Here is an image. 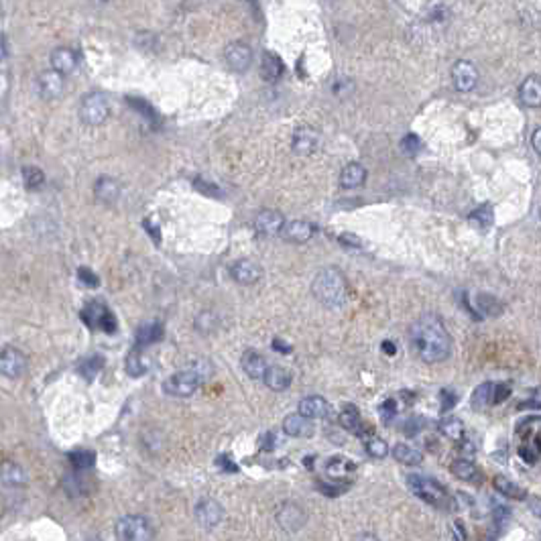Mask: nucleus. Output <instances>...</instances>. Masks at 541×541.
Listing matches in <instances>:
<instances>
[{"instance_id": "f257e3e1", "label": "nucleus", "mask_w": 541, "mask_h": 541, "mask_svg": "<svg viewBox=\"0 0 541 541\" xmlns=\"http://www.w3.org/2000/svg\"><path fill=\"white\" fill-rule=\"evenodd\" d=\"M409 340L415 354L430 364L446 361L452 350V338L435 314H424L419 320H415L409 332Z\"/></svg>"}, {"instance_id": "f03ea898", "label": "nucleus", "mask_w": 541, "mask_h": 541, "mask_svg": "<svg viewBox=\"0 0 541 541\" xmlns=\"http://www.w3.org/2000/svg\"><path fill=\"white\" fill-rule=\"evenodd\" d=\"M312 291L316 295V299L320 303H324L325 307H340L346 303L348 299V287H346V279L344 275L334 269V267H328V269H322L314 283H312Z\"/></svg>"}, {"instance_id": "7ed1b4c3", "label": "nucleus", "mask_w": 541, "mask_h": 541, "mask_svg": "<svg viewBox=\"0 0 541 541\" xmlns=\"http://www.w3.org/2000/svg\"><path fill=\"white\" fill-rule=\"evenodd\" d=\"M407 486L409 491L419 497L421 501H426L428 505L437 506V509H444V506L450 505V495L446 491L444 484H439L437 480H433L430 476H424V474H409L407 476Z\"/></svg>"}, {"instance_id": "20e7f679", "label": "nucleus", "mask_w": 541, "mask_h": 541, "mask_svg": "<svg viewBox=\"0 0 541 541\" xmlns=\"http://www.w3.org/2000/svg\"><path fill=\"white\" fill-rule=\"evenodd\" d=\"M118 541H155V529L143 515H124L116 523Z\"/></svg>"}, {"instance_id": "39448f33", "label": "nucleus", "mask_w": 541, "mask_h": 541, "mask_svg": "<svg viewBox=\"0 0 541 541\" xmlns=\"http://www.w3.org/2000/svg\"><path fill=\"white\" fill-rule=\"evenodd\" d=\"M200 387V374L196 370H181L163 383V391L171 397H191Z\"/></svg>"}, {"instance_id": "423d86ee", "label": "nucleus", "mask_w": 541, "mask_h": 541, "mask_svg": "<svg viewBox=\"0 0 541 541\" xmlns=\"http://www.w3.org/2000/svg\"><path fill=\"white\" fill-rule=\"evenodd\" d=\"M110 114V104L106 100L104 94H88L84 100H82V106H79V116L86 124L90 126H98L102 124Z\"/></svg>"}, {"instance_id": "0eeeda50", "label": "nucleus", "mask_w": 541, "mask_h": 541, "mask_svg": "<svg viewBox=\"0 0 541 541\" xmlns=\"http://www.w3.org/2000/svg\"><path fill=\"white\" fill-rule=\"evenodd\" d=\"M82 320L94 330H102L106 334L116 332V318L104 303H98V301L88 303L82 312Z\"/></svg>"}, {"instance_id": "6e6552de", "label": "nucleus", "mask_w": 541, "mask_h": 541, "mask_svg": "<svg viewBox=\"0 0 541 541\" xmlns=\"http://www.w3.org/2000/svg\"><path fill=\"white\" fill-rule=\"evenodd\" d=\"M29 361L25 352H21L15 346H6L0 350V374L6 379H21L27 372Z\"/></svg>"}, {"instance_id": "1a4fd4ad", "label": "nucleus", "mask_w": 541, "mask_h": 541, "mask_svg": "<svg viewBox=\"0 0 541 541\" xmlns=\"http://www.w3.org/2000/svg\"><path fill=\"white\" fill-rule=\"evenodd\" d=\"M224 59L234 72H247L253 61V49L243 41H234L224 49Z\"/></svg>"}, {"instance_id": "9d476101", "label": "nucleus", "mask_w": 541, "mask_h": 541, "mask_svg": "<svg viewBox=\"0 0 541 541\" xmlns=\"http://www.w3.org/2000/svg\"><path fill=\"white\" fill-rule=\"evenodd\" d=\"M196 519L202 527L212 529L222 523L224 519V509L214 499H204L196 505Z\"/></svg>"}, {"instance_id": "9b49d317", "label": "nucleus", "mask_w": 541, "mask_h": 541, "mask_svg": "<svg viewBox=\"0 0 541 541\" xmlns=\"http://www.w3.org/2000/svg\"><path fill=\"white\" fill-rule=\"evenodd\" d=\"M452 82H454L456 90L470 92V90H474L476 84H478V70L474 68V64L460 59V61H456L454 68H452Z\"/></svg>"}, {"instance_id": "f8f14e48", "label": "nucleus", "mask_w": 541, "mask_h": 541, "mask_svg": "<svg viewBox=\"0 0 541 541\" xmlns=\"http://www.w3.org/2000/svg\"><path fill=\"white\" fill-rule=\"evenodd\" d=\"M285 226V218L277 210H263L254 218V228L263 236H277Z\"/></svg>"}, {"instance_id": "ddd939ff", "label": "nucleus", "mask_w": 541, "mask_h": 541, "mask_svg": "<svg viewBox=\"0 0 541 541\" xmlns=\"http://www.w3.org/2000/svg\"><path fill=\"white\" fill-rule=\"evenodd\" d=\"M299 413L307 419H330L332 417V405L320 395H312L299 401Z\"/></svg>"}, {"instance_id": "4468645a", "label": "nucleus", "mask_w": 541, "mask_h": 541, "mask_svg": "<svg viewBox=\"0 0 541 541\" xmlns=\"http://www.w3.org/2000/svg\"><path fill=\"white\" fill-rule=\"evenodd\" d=\"M230 275H232V279H234L236 283H240V285H253V283H256V281L260 279L263 271H260V267H258L254 260H251V258H240V260H236V263L232 265Z\"/></svg>"}, {"instance_id": "2eb2a0df", "label": "nucleus", "mask_w": 541, "mask_h": 541, "mask_svg": "<svg viewBox=\"0 0 541 541\" xmlns=\"http://www.w3.org/2000/svg\"><path fill=\"white\" fill-rule=\"evenodd\" d=\"M291 146H293L295 155H301V157L312 155L320 146V135L314 129H310V126H301V129L295 131Z\"/></svg>"}, {"instance_id": "dca6fc26", "label": "nucleus", "mask_w": 541, "mask_h": 541, "mask_svg": "<svg viewBox=\"0 0 541 541\" xmlns=\"http://www.w3.org/2000/svg\"><path fill=\"white\" fill-rule=\"evenodd\" d=\"M305 511L295 503H285L277 513V521L287 531H299L305 525Z\"/></svg>"}, {"instance_id": "f3484780", "label": "nucleus", "mask_w": 541, "mask_h": 541, "mask_svg": "<svg viewBox=\"0 0 541 541\" xmlns=\"http://www.w3.org/2000/svg\"><path fill=\"white\" fill-rule=\"evenodd\" d=\"M66 88L64 75L55 70H47L39 75V92L43 98H59Z\"/></svg>"}, {"instance_id": "a211bd4d", "label": "nucleus", "mask_w": 541, "mask_h": 541, "mask_svg": "<svg viewBox=\"0 0 541 541\" xmlns=\"http://www.w3.org/2000/svg\"><path fill=\"white\" fill-rule=\"evenodd\" d=\"M0 480L6 484V486H12V488H19V486H25L29 476H27V470L23 468L19 462L15 460H4L0 464Z\"/></svg>"}, {"instance_id": "6ab92c4d", "label": "nucleus", "mask_w": 541, "mask_h": 541, "mask_svg": "<svg viewBox=\"0 0 541 541\" xmlns=\"http://www.w3.org/2000/svg\"><path fill=\"white\" fill-rule=\"evenodd\" d=\"M283 432L291 437H310V435H314L316 428H314L312 419L303 417L301 413H291L283 419Z\"/></svg>"}, {"instance_id": "aec40b11", "label": "nucleus", "mask_w": 541, "mask_h": 541, "mask_svg": "<svg viewBox=\"0 0 541 541\" xmlns=\"http://www.w3.org/2000/svg\"><path fill=\"white\" fill-rule=\"evenodd\" d=\"M316 232V226L307 220H293L283 226L281 234L291 243H307Z\"/></svg>"}, {"instance_id": "412c9836", "label": "nucleus", "mask_w": 541, "mask_h": 541, "mask_svg": "<svg viewBox=\"0 0 541 541\" xmlns=\"http://www.w3.org/2000/svg\"><path fill=\"white\" fill-rule=\"evenodd\" d=\"M51 68L61 75H68L77 68V55L70 47H57L51 53Z\"/></svg>"}, {"instance_id": "4be33fe9", "label": "nucleus", "mask_w": 541, "mask_h": 541, "mask_svg": "<svg viewBox=\"0 0 541 541\" xmlns=\"http://www.w3.org/2000/svg\"><path fill=\"white\" fill-rule=\"evenodd\" d=\"M521 102L529 108H540L541 106V82L540 75H529L521 88H519Z\"/></svg>"}, {"instance_id": "5701e85b", "label": "nucleus", "mask_w": 541, "mask_h": 541, "mask_svg": "<svg viewBox=\"0 0 541 541\" xmlns=\"http://www.w3.org/2000/svg\"><path fill=\"white\" fill-rule=\"evenodd\" d=\"M285 72L283 61L277 53L273 51H265L263 53V64H260V75L265 82H277Z\"/></svg>"}, {"instance_id": "b1692460", "label": "nucleus", "mask_w": 541, "mask_h": 541, "mask_svg": "<svg viewBox=\"0 0 541 541\" xmlns=\"http://www.w3.org/2000/svg\"><path fill=\"white\" fill-rule=\"evenodd\" d=\"M263 381L273 391H285L291 385V374L283 366H267V370L263 374Z\"/></svg>"}, {"instance_id": "393cba45", "label": "nucleus", "mask_w": 541, "mask_h": 541, "mask_svg": "<svg viewBox=\"0 0 541 541\" xmlns=\"http://www.w3.org/2000/svg\"><path fill=\"white\" fill-rule=\"evenodd\" d=\"M240 364H243V370L251 377V379H263L265 370H267V361L263 354H258L256 350H247L240 359Z\"/></svg>"}, {"instance_id": "a878e982", "label": "nucleus", "mask_w": 541, "mask_h": 541, "mask_svg": "<svg viewBox=\"0 0 541 541\" xmlns=\"http://www.w3.org/2000/svg\"><path fill=\"white\" fill-rule=\"evenodd\" d=\"M366 181V169L361 163H348L340 173V185L344 189H357Z\"/></svg>"}, {"instance_id": "bb28decb", "label": "nucleus", "mask_w": 541, "mask_h": 541, "mask_svg": "<svg viewBox=\"0 0 541 541\" xmlns=\"http://www.w3.org/2000/svg\"><path fill=\"white\" fill-rule=\"evenodd\" d=\"M163 325L159 322H149V324H143L139 330H137V336H135V342L139 348L143 346H151L159 340H163Z\"/></svg>"}, {"instance_id": "cd10ccee", "label": "nucleus", "mask_w": 541, "mask_h": 541, "mask_svg": "<svg viewBox=\"0 0 541 541\" xmlns=\"http://www.w3.org/2000/svg\"><path fill=\"white\" fill-rule=\"evenodd\" d=\"M94 193H96V198L100 200V202H104V204H112V202H116L118 200V196H120V185H118V181L112 180V178H100V180L96 181V185H94Z\"/></svg>"}, {"instance_id": "c85d7f7f", "label": "nucleus", "mask_w": 541, "mask_h": 541, "mask_svg": "<svg viewBox=\"0 0 541 541\" xmlns=\"http://www.w3.org/2000/svg\"><path fill=\"white\" fill-rule=\"evenodd\" d=\"M338 421H340V426H342L346 432L354 433V435H364V424H362L361 413H359V409H357L354 405L346 407V409L340 413Z\"/></svg>"}, {"instance_id": "c756f323", "label": "nucleus", "mask_w": 541, "mask_h": 541, "mask_svg": "<svg viewBox=\"0 0 541 541\" xmlns=\"http://www.w3.org/2000/svg\"><path fill=\"white\" fill-rule=\"evenodd\" d=\"M470 405L474 409H484V407L495 405V385L482 383L480 387H476L474 393H472V399H470Z\"/></svg>"}, {"instance_id": "7c9ffc66", "label": "nucleus", "mask_w": 541, "mask_h": 541, "mask_svg": "<svg viewBox=\"0 0 541 541\" xmlns=\"http://www.w3.org/2000/svg\"><path fill=\"white\" fill-rule=\"evenodd\" d=\"M393 456H395V460H399L401 464H409V466L421 464V460H424V454H421L417 448H411V446H407V444H397L395 450H393Z\"/></svg>"}, {"instance_id": "2f4dec72", "label": "nucleus", "mask_w": 541, "mask_h": 541, "mask_svg": "<svg viewBox=\"0 0 541 541\" xmlns=\"http://www.w3.org/2000/svg\"><path fill=\"white\" fill-rule=\"evenodd\" d=\"M495 488H497L499 493H503L509 499H515V501H523V499L527 497V493H525L519 484L511 482L505 476H495Z\"/></svg>"}, {"instance_id": "473e14b6", "label": "nucleus", "mask_w": 541, "mask_h": 541, "mask_svg": "<svg viewBox=\"0 0 541 541\" xmlns=\"http://www.w3.org/2000/svg\"><path fill=\"white\" fill-rule=\"evenodd\" d=\"M468 222L474 228L486 230V228H491L493 222H495V212H493L491 206H480V208H476L474 212H470Z\"/></svg>"}, {"instance_id": "72a5a7b5", "label": "nucleus", "mask_w": 541, "mask_h": 541, "mask_svg": "<svg viewBox=\"0 0 541 541\" xmlns=\"http://www.w3.org/2000/svg\"><path fill=\"white\" fill-rule=\"evenodd\" d=\"M146 370H149V362H146V359L141 354V348H135V350L126 357V372L137 379V377H143Z\"/></svg>"}, {"instance_id": "f704fd0d", "label": "nucleus", "mask_w": 541, "mask_h": 541, "mask_svg": "<svg viewBox=\"0 0 541 541\" xmlns=\"http://www.w3.org/2000/svg\"><path fill=\"white\" fill-rule=\"evenodd\" d=\"M439 432L444 433L446 437L458 442V439H462V435H464V424H462L458 417H446V419L439 421Z\"/></svg>"}, {"instance_id": "c9c22d12", "label": "nucleus", "mask_w": 541, "mask_h": 541, "mask_svg": "<svg viewBox=\"0 0 541 541\" xmlns=\"http://www.w3.org/2000/svg\"><path fill=\"white\" fill-rule=\"evenodd\" d=\"M354 468H357V466H354L350 460L336 456V458H330V462H328V466H325V472H328V476H332V478H342V476H348V472H352Z\"/></svg>"}, {"instance_id": "e433bc0d", "label": "nucleus", "mask_w": 541, "mask_h": 541, "mask_svg": "<svg viewBox=\"0 0 541 541\" xmlns=\"http://www.w3.org/2000/svg\"><path fill=\"white\" fill-rule=\"evenodd\" d=\"M450 472L456 476V478H460V480H472L476 474H478V470L476 466L466 460V458H458V460H454L452 464H450Z\"/></svg>"}, {"instance_id": "4c0bfd02", "label": "nucleus", "mask_w": 541, "mask_h": 541, "mask_svg": "<svg viewBox=\"0 0 541 541\" xmlns=\"http://www.w3.org/2000/svg\"><path fill=\"white\" fill-rule=\"evenodd\" d=\"M476 305H478V312H482L486 316H501V312H503V305L491 295H478Z\"/></svg>"}, {"instance_id": "58836bf2", "label": "nucleus", "mask_w": 541, "mask_h": 541, "mask_svg": "<svg viewBox=\"0 0 541 541\" xmlns=\"http://www.w3.org/2000/svg\"><path fill=\"white\" fill-rule=\"evenodd\" d=\"M102 366H104V359L96 354V357H90V359H86V361L79 364V372H82L84 379L92 381V379L102 370Z\"/></svg>"}, {"instance_id": "ea45409f", "label": "nucleus", "mask_w": 541, "mask_h": 541, "mask_svg": "<svg viewBox=\"0 0 541 541\" xmlns=\"http://www.w3.org/2000/svg\"><path fill=\"white\" fill-rule=\"evenodd\" d=\"M23 181L29 189H39L45 183V173L35 165H27L23 167Z\"/></svg>"}, {"instance_id": "a19ab883", "label": "nucleus", "mask_w": 541, "mask_h": 541, "mask_svg": "<svg viewBox=\"0 0 541 541\" xmlns=\"http://www.w3.org/2000/svg\"><path fill=\"white\" fill-rule=\"evenodd\" d=\"M94 452H88V450H77V452H72L70 454V462L75 470H88L94 466Z\"/></svg>"}, {"instance_id": "79ce46f5", "label": "nucleus", "mask_w": 541, "mask_h": 541, "mask_svg": "<svg viewBox=\"0 0 541 541\" xmlns=\"http://www.w3.org/2000/svg\"><path fill=\"white\" fill-rule=\"evenodd\" d=\"M366 452L372 456V458H377V460H381V458H385L387 454H389V444L385 442V439H368L366 442Z\"/></svg>"}, {"instance_id": "37998d69", "label": "nucleus", "mask_w": 541, "mask_h": 541, "mask_svg": "<svg viewBox=\"0 0 541 541\" xmlns=\"http://www.w3.org/2000/svg\"><path fill=\"white\" fill-rule=\"evenodd\" d=\"M401 151H403L405 155H409V157L417 155V153L421 151V141H419V137H417V135H405L403 141H401Z\"/></svg>"}, {"instance_id": "c03bdc74", "label": "nucleus", "mask_w": 541, "mask_h": 541, "mask_svg": "<svg viewBox=\"0 0 541 541\" xmlns=\"http://www.w3.org/2000/svg\"><path fill=\"white\" fill-rule=\"evenodd\" d=\"M397 413H399V405L395 399H387V401L381 405V417H383L385 424H389L393 417H397Z\"/></svg>"}, {"instance_id": "a18cd8bd", "label": "nucleus", "mask_w": 541, "mask_h": 541, "mask_svg": "<svg viewBox=\"0 0 541 541\" xmlns=\"http://www.w3.org/2000/svg\"><path fill=\"white\" fill-rule=\"evenodd\" d=\"M214 325H216V316L212 312H204L196 320V328L200 332H210V330H214Z\"/></svg>"}, {"instance_id": "49530a36", "label": "nucleus", "mask_w": 541, "mask_h": 541, "mask_svg": "<svg viewBox=\"0 0 541 541\" xmlns=\"http://www.w3.org/2000/svg\"><path fill=\"white\" fill-rule=\"evenodd\" d=\"M77 275H79L82 283L88 285V287H98V285H100V279H98L90 269H86V267H82V269L77 271Z\"/></svg>"}, {"instance_id": "de8ad7c7", "label": "nucleus", "mask_w": 541, "mask_h": 541, "mask_svg": "<svg viewBox=\"0 0 541 541\" xmlns=\"http://www.w3.org/2000/svg\"><path fill=\"white\" fill-rule=\"evenodd\" d=\"M318 486H320V491L324 493L325 497H338L346 488L344 484H325V482H318Z\"/></svg>"}, {"instance_id": "09e8293b", "label": "nucleus", "mask_w": 541, "mask_h": 541, "mask_svg": "<svg viewBox=\"0 0 541 541\" xmlns=\"http://www.w3.org/2000/svg\"><path fill=\"white\" fill-rule=\"evenodd\" d=\"M439 399H442V411H450L456 405V401H458V397L452 391H446V389L439 393Z\"/></svg>"}, {"instance_id": "8fccbe9b", "label": "nucleus", "mask_w": 541, "mask_h": 541, "mask_svg": "<svg viewBox=\"0 0 541 541\" xmlns=\"http://www.w3.org/2000/svg\"><path fill=\"white\" fill-rule=\"evenodd\" d=\"M193 187L200 189V191H204V193H208V196H220V189H218L216 185H212V183H208V181L204 180L193 181Z\"/></svg>"}, {"instance_id": "3c124183", "label": "nucleus", "mask_w": 541, "mask_h": 541, "mask_svg": "<svg viewBox=\"0 0 541 541\" xmlns=\"http://www.w3.org/2000/svg\"><path fill=\"white\" fill-rule=\"evenodd\" d=\"M511 395V387L509 385H495V405L503 403Z\"/></svg>"}, {"instance_id": "603ef678", "label": "nucleus", "mask_w": 541, "mask_h": 541, "mask_svg": "<svg viewBox=\"0 0 541 541\" xmlns=\"http://www.w3.org/2000/svg\"><path fill=\"white\" fill-rule=\"evenodd\" d=\"M338 240L344 245V247H354V249H359L362 245V240L359 236H354V234H340L338 236Z\"/></svg>"}, {"instance_id": "864d4df0", "label": "nucleus", "mask_w": 541, "mask_h": 541, "mask_svg": "<svg viewBox=\"0 0 541 541\" xmlns=\"http://www.w3.org/2000/svg\"><path fill=\"white\" fill-rule=\"evenodd\" d=\"M216 464L222 470H226V472H236V464L234 462H230V458L226 456V454H222V456H218L216 458Z\"/></svg>"}, {"instance_id": "5fc2aeb1", "label": "nucleus", "mask_w": 541, "mask_h": 541, "mask_svg": "<svg viewBox=\"0 0 541 541\" xmlns=\"http://www.w3.org/2000/svg\"><path fill=\"white\" fill-rule=\"evenodd\" d=\"M509 519H511V513L506 511V506H499V509L495 511V521H497V523H499L501 527L505 525Z\"/></svg>"}, {"instance_id": "6e6d98bb", "label": "nucleus", "mask_w": 541, "mask_h": 541, "mask_svg": "<svg viewBox=\"0 0 541 541\" xmlns=\"http://www.w3.org/2000/svg\"><path fill=\"white\" fill-rule=\"evenodd\" d=\"M419 424H421V419H419V417H415V419H409V421L405 424V428H407V430H405V433H407V435H415V433L419 432Z\"/></svg>"}, {"instance_id": "4d7b16f0", "label": "nucleus", "mask_w": 541, "mask_h": 541, "mask_svg": "<svg viewBox=\"0 0 541 541\" xmlns=\"http://www.w3.org/2000/svg\"><path fill=\"white\" fill-rule=\"evenodd\" d=\"M273 348H275L277 352H283V354H289V352H291V346H289L287 342H283L281 338H275V340H273Z\"/></svg>"}, {"instance_id": "13d9d810", "label": "nucleus", "mask_w": 541, "mask_h": 541, "mask_svg": "<svg viewBox=\"0 0 541 541\" xmlns=\"http://www.w3.org/2000/svg\"><path fill=\"white\" fill-rule=\"evenodd\" d=\"M540 139H541V131H540V129H538V131L533 133V149H535V153H538V155H541Z\"/></svg>"}, {"instance_id": "bf43d9fd", "label": "nucleus", "mask_w": 541, "mask_h": 541, "mask_svg": "<svg viewBox=\"0 0 541 541\" xmlns=\"http://www.w3.org/2000/svg\"><path fill=\"white\" fill-rule=\"evenodd\" d=\"M383 350H385L389 357H393V354L397 352V348H395V346H393V342H389V340H387V342H383Z\"/></svg>"}, {"instance_id": "052dcab7", "label": "nucleus", "mask_w": 541, "mask_h": 541, "mask_svg": "<svg viewBox=\"0 0 541 541\" xmlns=\"http://www.w3.org/2000/svg\"><path fill=\"white\" fill-rule=\"evenodd\" d=\"M352 541H379L372 533H361V535H357Z\"/></svg>"}]
</instances>
